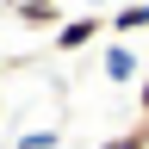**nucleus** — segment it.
<instances>
[{"label": "nucleus", "instance_id": "6", "mask_svg": "<svg viewBox=\"0 0 149 149\" xmlns=\"http://www.w3.org/2000/svg\"><path fill=\"white\" fill-rule=\"evenodd\" d=\"M56 143H62V130H56V124H44V130H25L13 149H56Z\"/></svg>", "mask_w": 149, "mask_h": 149}, {"label": "nucleus", "instance_id": "5", "mask_svg": "<svg viewBox=\"0 0 149 149\" xmlns=\"http://www.w3.org/2000/svg\"><path fill=\"white\" fill-rule=\"evenodd\" d=\"M100 149H149V118H137L130 130H118V137H106Z\"/></svg>", "mask_w": 149, "mask_h": 149}, {"label": "nucleus", "instance_id": "1", "mask_svg": "<svg viewBox=\"0 0 149 149\" xmlns=\"http://www.w3.org/2000/svg\"><path fill=\"white\" fill-rule=\"evenodd\" d=\"M106 31H112V19H100V13H81V19H68V25L56 31V50H62V56H74V50L100 44Z\"/></svg>", "mask_w": 149, "mask_h": 149}, {"label": "nucleus", "instance_id": "10", "mask_svg": "<svg viewBox=\"0 0 149 149\" xmlns=\"http://www.w3.org/2000/svg\"><path fill=\"white\" fill-rule=\"evenodd\" d=\"M0 6H19V0H0Z\"/></svg>", "mask_w": 149, "mask_h": 149}, {"label": "nucleus", "instance_id": "12", "mask_svg": "<svg viewBox=\"0 0 149 149\" xmlns=\"http://www.w3.org/2000/svg\"><path fill=\"white\" fill-rule=\"evenodd\" d=\"M0 62H6V50H0Z\"/></svg>", "mask_w": 149, "mask_h": 149}, {"label": "nucleus", "instance_id": "9", "mask_svg": "<svg viewBox=\"0 0 149 149\" xmlns=\"http://www.w3.org/2000/svg\"><path fill=\"white\" fill-rule=\"evenodd\" d=\"M19 6H62V0H19Z\"/></svg>", "mask_w": 149, "mask_h": 149}, {"label": "nucleus", "instance_id": "4", "mask_svg": "<svg viewBox=\"0 0 149 149\" xmlns=\"http://www.w3.org/2000/svg\"><path fill=\"white\" fill-rule=\"evenodd\" d=\"M149 37V0H137V6H118L112 13V37Z\"/></svg>", "mask_w": 149, "mask_h": 149}, {"label": "nucleus", "instance_id": "11", "mask_svg": "<svg viewBox=\"0 0 149 149\" xmlns=\"http://www.w3.org/2000/svg\"><path fill=\"white\" fill-rule=\"evenodd\" d=\"M124 6H137V0H124Z\"/></svg>", "mask_w": 149, "mask_h": 149}, {"label": "nucleus", "instance_id": "2", "mask_svg": "<svg viewBox=\"0 0 149 149\" xmlns=\"http://www.w3.org/2000/svg\"><path fill=\"white\" fill-rule=\"evenodd\" d=\"M100 68H106V81H112V87H124V81H143V68H149V62H143L130 44H106V62H100Z\"/></svg>", "mask_w": 149, "mask_h": 149}, {"label": "nucleus", "instance_id": "8", "mask_svg": "<svg viewBox=\"0 0 149 149\" xmlns=\"http://www.w3.org/2000/svg\"><path fill=\"white\" fill-rule=\"evenodd\" d=\"M81 6H87V13H100V6H112V13H118L124 0H81Z\"/></svg>", "mask_w": 149, "mask_h": 149}, {"label": "nucleus", "instance_id": "7", "mask_svg": "<svg viewBox=\"0 0 149 149\" xmlns=\"http://www.w3.org/2000/svg\"><path fill=\"white\" fill-rule=\"evenodd\" d=\"M137 118H149V68H143V81H137Z\"/></svg>", "mask_w": 149, "mask_h": 149}, {"label": "nucleus", "instance_id": "3", "mask_svg": "<svg viewBox=\"0 0 149 149\" xmlns=\"http://www.w3.org/2000/svg\"><path fill=\"white\" fill-rule=\"evenodd\" d=\"M13 19L25 31H62L68 19H62V6H13Z\"/></svg>", "mask_w": 149, "mask_h": 149}]
</instances>
